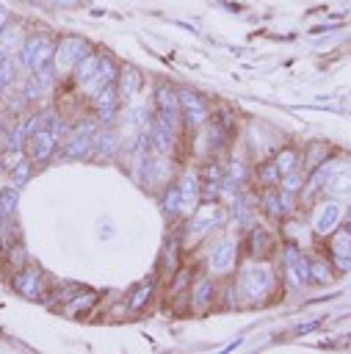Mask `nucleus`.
I'll return each instance as SVG.
<instances>
[{
  "instance_id": "nucleus-7",
  "label": "nucleus",
  "mask_w": 351,
  "mask_h": 354,
  "mask_svg": "<svg viewBox=\"0 0 351 354\" xmlns=\"http://www.w3.org/2000/svg\"><path fill=\"white\" fill-rule=\"evenodd\" d=\"M152 113L158 119H163L169 127H174L177 133L185 127V119H182V108H180V97H177V86H169V83H158L152 88Z\"/></svg>"
},
{
  "instance_id": "nucleus-24",
  "label": "nucleus",
  "mask_w": 351,
  "mask_h": 354,
  "mask_svg": "<svg viewBox=\"0 0 351 354\" xmlns=\"http://www.w3.org/2000/svg\"><path fill=\"white\" fill-rule=\"evenodd\" d=\"M191 288H193V290H191V307H193L196 313L207 310V307H210V301H213V296H216V288H213V282L205 277V279L193 282Z\"/></svg>"
},
{
  "instance_id": "nucleus-28",
  "label": "nucleus",
  "mask_w": 351,
  "mask_h": 354,
  "mask_svg": "<svg viewBox=\"0 0 351 354\" xmlns=\"http://www.w3.org/2000/svg\"><path fill=\"white\" fill-rule=\"evenodd\" d=\"M326 191L332 196H351V169H340L337 174L326 177Z\"/></svg>"
},
{
  "instance_id": "nucleus-3",
  "label": "nucleus",
  "mask_w": 351,
  "mask_h": 354,
  "mask_svg": "<svg viewBox=\"0 0 351 354\" xmlns=\"http://www.w3.org/2000/svg\"><path fill=\"white\" fill-rule=\"evenodd\" d=\"M53 50H55V36L50 30H28L19 50L14 53V58H17L19 69L28 75L33 69L53 64Z\"/></svg>"
},
{
  "instance_id": "nucleus-4",
  "label": "nucleus",
  "mask_w": 351,
  "mask_h": 354,
  "mask_svg": "<svg viewBox=\"0 0 351 354\" xmlns=\"http://www.w3.org/2000/svg\"><path fill=\"white\" fill-rule=\"evenodd\" d=\"M227 218V207L218 205L216 199H207V202H199L196 210L188 216L185 221V241L188 243H199L205 241L213 230H218Z\"/></svg>"
},
{
  "instance_id": "nucleus-1",
  "label": "nucleus",
  "mask_w": 351,
  "mask_h": 354,
  "mask_svg": "<svg viewBox=\"0 0 351 354\" xmlns=\"http://www.w3.org/2000/svg\"><path fill=\"white\" fill-rule=\"evenodd\" d=\"M279 279L271 263L252 260L243 268H238L235 277V293H238V304H263L265 299H271V293L276 290Z\"/></svg>"
},
{
  "instance_id": "nucleus-32",
  "label": "nucleus",
  "mask_w": 351,
  "mask_h": 354,
  "mask_svg": "<svg viewBox=\"0 0 351 354\" xmlns=\"http://www.w3.org/2000/svg\"><path fill=\"white\" fill-rule=\"evenodd\" d=\"M177 249H180L177 243H171V241L166 243V249H163V268L166 271H177Z\"/></svg>"
},
{
  "instance_id": "nucleus-6",
  "label": "nucleus",
  "mask_w": 351,
  "mask_h": 354,
  "mask_svg": "<svg viewBox=\"0 0 351 354\" xmlns=\"http://www.w3.org/2000/svg\"><path fill=\"white\" fill-rule=\"evenodd\" d=\"M8 285H11V290H14L17 296H22V299H28V301H41V299L47 296V290H50L47 274H44L39 266H30V263L22 266V268H17V271H11Z\"/></svg>"
},
{
  "instance_id": "nucleus-16",
  "label": "nucleus",
  "mask_w": 351,
  "mask_h": 354,
  "mask_svg": "<svg viewBox=\"0 0 351 354\" xmlns=\"http://www.w3.org/2000/svg\"><path fill=\"white\" fill-rule=\"evenodd\" d=\"M22 80V69L11 53H0V100L11 94Z\"/></svg>"
},
{
  "instance_id": "nucleus-36",
  "label": "nucleus",
  "mask_w": 351,
  "mask_h": 354,
  "mask_svg": "<svg viewBox=\"0 0 351 354\" xmlns=\"http://www.w3.org/2000/svg\"><path fill=\"white\" fill-rule=\"evenodd\" d=\"M3 174H6V169H3V158H0V177H3Z\"/></svg>"
},
{
  "instance_id": "nucleus-13",
  "label": "nucleus",
  "mask_w": 351,
  "mask_h": 354,
  "mask_svg": "<svg viewBox=\"0 0 351 354\" xmlns=\"http://www.w3.org/2000/svg\"><path fill=\"white\" fill-rule=\"evenodd\" d=\"M146 133H149V147H152L155 155H163V158H171V155H174L177 138H180V133H177L174 127H169L163 119H158V116L152 113Z\"/></svg>"
},
{
  "instance_id": "nucleus-19",
  "label": "nucleus",
  "mask_w": 351,
  "mask_h": 354,
  "mask_svg": "<svg viewBox=\"0 0 351 354\" xmlns=\"http://www.w3.org/2000/svg\"><path fill=\"white\" fill-rule=\"evenodd\" d=\"M116 91H119L122 102H124V100H133V97L141 91V72H138L135 66H130V64L119 66V75H116Z\"/></svg>"
},
{
  "instance_id": "nucleus-20",
  "label": "nucleus",
  "mask_w": 351,
  "mask_h": 354,
  "mask_svg": "<svg viewBox=\"0 0 351 354\" xmlns=\"http://www.w3.org/2000/svg\"><path fill=\"white\" fill-rule=\"evenodd\" d=\"M94 301H97V293H91V290H77V293H72L58 310L64 313V315H69V318H77V315H83L86 310H91L94 307Z\"/></svg>"
},
{
  "instance_id": "nucleus-23",
  "label": "nucleus",
  "mask_w": 351,
  "mask_h": 354,
  "mask_svg": "<svg viewBox=\"0 0 351 354\" xmlns=\"http://www.w3.org/2000/svg\"><path fill=\"white\" fill-rule=\"evenodd\" d=\"M33 171H36V166H33V160L28 158V155H22L6 174H8V183L14 185V188H25L30 180H33Z\"/></svg>"
},
{
  "instance_id": "nucleus-15",
  "label": "nucleus",
  "mask_w": 351,
  "mask_h": 354,
  "mask_svg": "<svg viewBox=\"0 0 351 354\" xmlns=\"http://www.w3.org/2000/svg\"><path fill=\"white\" fill-rule=\"evenodd\" d=\"M119 130L113 124H99L97 136H94V155L102 160H111L119 155Z\"/></svg>"
},
{
  "instance_id": "nucleus-9",
  "label": "nucleus",
  "mask_w": 351,
  "mask_h": 354,
  "mask_svg": "<svg viewBox=\"0 0 351 354\" xmlns=\"http://www.w3.org/2000/svg\"><path fill=\"white\" fill-rule=\"evenodd\" d=\"M235 268H238V241L235 238H224L210 249L207 271L213 277H229V274H235Z\"/></svg>"
},
{
  "instance_id": "nucleus-11",
  "label": "nucleus",
  "mask_w": 351,
  "mask_h": 354,
  "mask_svg": "<svg viewBox=\"0 0 351 354\" xmlns=\"http://www.w3.org/2000/svg\"><path fill=\"white\" fill-rule=\"evenodd\" d=\"M285 285L290 290H298L310 282V260L296 246H285Z\"/></svg>"
},
{
  "instance_id": "nucleus-5",
  "label": "nucleus",
  "mask_w": 351,
  "mask_h": 354,
  "mask_svg": "<svg viewBox=\"0 0 351 354\" xmlns=\"http://www.w3.org/2000/svg\"><path fill=\"white\" fill-rule=\"evenodd\" d=\"M91 50L88 39L77 36V33H64L55 36V50H53V69L58 72V77L72 75V69L77 66V61Z\"/></svg>"
},
{
  "instance_id": "nucleus-14",
  "label": "nucleus",
  "mask_w": 351,
  "mask_h": 354,
  "mask_svg": "<svg viewBox=\"0 0 351 354\" xmlns=\"http://www.w3.org/2000/svg\"><path fill=\"white\" fill-rule=\"evenodd\" d=\"M177 188H180V199H182V216H191L196 210V205L202 202L199 171H193V169L182 171V177L177 180Z\"/></svg>"
},
{
  "instance_id": "nucleus-31",
  "label": "nucleus",
  "mask_w": 351,
  "mask_h": 354,
  "mask_svg": "<svg viewBox=\"0 0 351 354\" xmlns=\"http://www.w3.org/2000/svg\"><path fill=\"white\" fill-rule=\"evenodd\" d=\"M254 177H257V185H263V188H274V185H279V180H282V174H279L274 158H271L268 163H263V166L254 171Z\"/></svg>"
},
{
  "instance_id": "nucleus-10",
  "label": "nucleus",
  "mask_w": 351,
  "mask_h": 354,
  "mask_svg": "<svg viewBox=\"0 0 351 354\" xmlns=\"http://www.w3.org/2000/svg\"><path fill=\"white\" fill-rule=\"evenodd\" d=\"M116 75H119V64H116V58L113 55H108V53H102V58H99V64H97V69H94V75L88 77V80H83L77 88H80V94L83 97H94L97 91H102L105 86H111V83H116Z\"/></svg>"
},
{
  "instance_id": "nucleus-34",
  "label": "nucleus",
  "mask_w": 351,
  "mask_h": 354,
  "mask_svg": "<svg viewBox=\"0 0 351 354\" xmlns=\"http://www.w3.org/2000/svg\"><path fill=\"white\" fill-rule=\"evenodd\" d=\"M8 22H11V11L0 3V28H3V25H8Z\"/></svg>"
},
{
  "instance_id": "nucleus-21",
  "label": "nucleus",
  "mask_w": 351,
  "mask_h": 354,
  "mask_svg": "<svg viewBox=\"0 0 351 354\" xmlns=\"http://www.w3.org/2000/svg\"><path fill=\"white\" fill-rule=\"evenodd\" d=\"M99 58H102V53H99V50H88V53L77 61V66H75V69H72V75H69V80L75 83V88H77L83 80H88V77L94 75V69H97Z\"/></svg>"
},
{
  "instance_id": "nucleus-22",
  "label": "nucleus",
  "mask_w": 351,
  "mask_h": 354,
  "mask_svg": "<svg viewBox=\"0 0 351 354\" xmlns=\"http://www.w3.org/2000/svg\"><path fill=\"white\" fill-rule=\"evenodd\" d=\"M22 39H25V28L11 19L8 25L0 28V53H11L14 55L19 50V44H22Z\"/></svg>"
},
{
  "instance_id": "nucleus-25",
  "label": "nucleus",
  "mask_w": 351,
  "mask_h": 354,
  "mask_svg": "<svg viewBox=\"0 0 351 354\" xmlns=\"http://www.w3.org/2000/svg\"><path fill=\"white\" fill-rule=\"evenodd\" d=\"M17 207H19V188L8 183L0 188V224L8 218H17Z\"/></svg>"
},
{
  "instance_id": "nucleus-8",
  "label": "nucleus",
  "mask_w": 351,
  "mask_h": 354,
  "mask_svg": "<svg viewBox=\"0 0 351 354\" xmlns=\"http://www.w3.org/2000/svg\"><path fill=\"white\" fill-rule=\"evenodd\" d=\"M177 97H180V108H182V119H185V127L191 130H199L207 116H210V108H207V100L191 88V86H177Z\"/></svg>"
},
{
  "instance_id": "nucleus-30",
  "label": "nucleus",
  "mask_w": 351,
  "mask_h": 354,
  "mask_svg": "<svg viewBox=\"0 0 351 354\" xmlns=\"http://www.w3.org/2000/svg\"><path fill=\"white\" fill-rule=\"evenodd\" d=\"M274 163H276V169H279V174L285 177V174H290V171H296V169H298V163H301V158H298V152H296V149H290V147H285V149H279V152L274 155Z\"/></svg>"
},
{
  "instance_id": "nucleus-26",
  "label": "nucleus",
  "mask_w": 351,
  "mask_h": 354,
  "mask_svg": "<svg viewBox=\"0 0 351 354\" xmlns=\"http://www.w3.org/2000/svg\"><path fill=\"white\" fill-rule=\"evenodd\" d=\"M155 288H158V279H152V277L144 279V282L133 290V296H130V301H127V310H130V313H141L144 304L149 301V296L155 293Z\"/></svg>"
},
{
  "instance_id": "nucleus-2",
  "label": "nucleus",
  "mask_w": 351,
  "mask_h": 354,
  "mask_svg": "<svg viewBox=\"0 0 351 354\" xmlns=\"http://www.w3.org/2000/svg\"><path fill=\"white\" fill-rule=\"evenodd\" d=\"M99 130V122L91 116H80L77 122H69V130L58 147V158L64 160H86L94 158V136Z\"/></svg>"
},
{
  "instance_id": "nucleus-35",
  "label": "nucleus",
  "mask_w": 351,
  "mask_h": 354,
  "mask_svg": "<svg viewBox=\"0 0 351 354\" xmlns=\"http://www.w3.org/2000/svg\"><path fill=\"white\" fill-rule=\"evenodd\" d=\"M6 124H8V116H6V111L0 108V144H3V133H6Z\"/></svg>"
},
{
  "instance_id": "nucleus-33",
  "label": "nucleus",
  "mask_w": 351,
  "mask_h": 354,
  "mask_svg": "<svg viewBox=\"0 0 351 354\" xmlns=\"http://www.w3.org/2000/svg\"><path fill=\"white\" fill-rule=\"evenodd\" d=\"M188 279H191V271H188V268H182L180 274H174V282H171V290H185V285H188Z\"/></svg>"
},
{
  "instance_id": "nucleus-18",
  "label": "nucleus",
  "mask_w": 351,
  "mask_h": 354,
  "mask_svg": "<svg viewBox=\"0 0 351 354\" xmlns=\"http://www.w3.org/2000/svg\"><path fill=\"white\" fill-rule=\"evenodd\" d=\"M340 205L337 202H323L318 210H315V216H312V230L318 232V235H329L337 224H340Z\"/></svg>"
},
{
  "instance_id": "nucleus-12",
  "label": "nucleus",
  "mask_w": 351,
  "mask_h": 354,
  "mask_svg": "<svg viewBox=\"0 0 351 354\" xmlns=\"http://www.w3.org/2000/svg\"><path fill=\"white\" fill-rule=\"evenodd\" d=\"M119 105H122V97L116 91V83L105 86L102 91H97L91 97V108H94V119L99 124H116L119 119Z\"/></svg>"
},
{
  "instance_id": "nucleus-17",
  "label": "nucleus",
  "mask_w": 351,
  "mask_h": 354,
  "mask_svg": "<svg viewBox=\"0 0 351 354\" xmlns=\"http://www.w3.org/2000/svg\"><path fill=\"white\" fill-rule=\"evenodd\" d=\"M271 246H274V235L265 230V224H254L249 230V235H246V252H249V257L260 260V257H265L271 252Z\"/></svg>"
},
{
  "instance_id": "nucleus-27",
  "label": "nucleus",
  "mask_w": 351,
  "mask_h": 354,
  "mask_svg": "<svg viewBox=\"0 0 351 354\" xmlns=\"http://www.w3.org/2000/svg\"><path fill=\"white\" fill-rule=\"evenodd\" d=\"M160 196H163V199H160V207H163L166 216H182V199H180L177 183H169Z\"/></svg>"
},
{
  "instance_id": "nucleus-29",
  "label": "nucleus",
  "mask_w": 351,
  "mask_h": 354,
  "mask_svg": "<svg viewBox=\"0 0 351 354\" xmlns=\"http://www.w3.org/2000/svg\"><path fill=\"white\" fill-rule=\"evenodd\" d=\"M28 263H30V257H28V249H25L22 241L11 243L8 252L3 254V266H6L8 271H17V268H22V266H28Z\"/></svg>"
}]
</instances>
